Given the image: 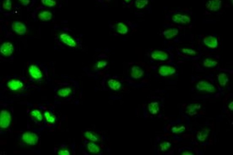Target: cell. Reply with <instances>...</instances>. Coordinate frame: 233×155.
Masks as SVG:
<instances>
[{
	"label": "cell",
	"instance_id": "obj_1",
	"mask_svg": "<svg viewBox=\"0 0 233 155\" xmlns=\"http://www.w3.org/2000/svg\"><path fill=\"white\" fill-rule=\"evenodd\" d=\"M196 89L199 91L209 93H214L216 90L213 84L206 80H201L198 82L196 85Z\"/></svg>",
	"mask_w": 233,
	"mask_h": 155
},
{
	"label": "cell",
	"instance_id": "obj_2",
	"mask_svg": "<svg viewBox=\"0 0 233 155\" xmlns=\"http://www.w3.org/2000/svg\"><path fill=\"white\" fill-rule=\"evenodd\" d=\"M22 139L26 143L31 145H35L37 143L39 137L33 132H27L22 134Z\"/></svg>",
	"mask_w": 233,
	"mask_h": 155
},
{
	"label": "cell",
	"instance_id": "obj_3",
	"mask_svg": "<svg viewBox=\"0 0 233 155\" xmlns=\"http://www.w3.org/2000/svg\"><path fill=\"white\" fill-rule=\"evenodd\" d=\"M12 120L11 114L7 110H3L1 112L0 115V127L6 128L10 125Z\"/></svg>",
	"mask_w": 233,
	"mask_h": 155
},
{
	"label": "cell",
	"instance_id": "obj_4",
	"mask_svg": "<svg viewBox=\"0 0 233 155\" xmlns=\"http://www.w3.org/2000/svg\"><path fill=\"white\" fill-rule=\"evenodd\" d=\"M172 20L176 23L181 24H187L191 22V18L190 16L179 13L173 15Z\"/></svg>",
	"mask_w": 233,
	"mask_h": 155
},
{
	"label": "cell",
	"instance_id": "obj_5",
	"mask_svg": "<svg viewBox=\"0 0 233 155\" xmlns=\"http://www.w3.org/2000/svg\"><path fill=\"white\" fill-rule=\"evenodd\" d=\"M176 72V70L174 67L166 65L160 67L158 71V74L163 77L172 75Z\"/></svg>",
	"mask_w": 233,
	"mask_h": 155
},
{
	"label": "cell",
	"instance_id": "obj_6",
	"mask_svg": "<svg viewBox=\"0 0 233 155\" xmlns=\"http://www.w3.org/2000/svg\"><path fill=\"white\" fill-rule=\"evenodd\" d=\"M13 31L19 35H24L27 32V28L26 25L20 21H15L12 25Z\"/></svg>",
	"mask_w": 233,
	"mask_h": 155
},
{
	"label": "cell",
	"instance_id": "obj_7",
	"mask_svg": "<svg viewBox=\"0 0 233 155\" xmlns=\"http://www.w3.org/2000/svg\"><path fill=\"white\" fill-rule=\"evenodd\" d=\"M14 51V46L11 43H3L0 47V52L3 56H9L12 54Z\"/></svg>",
	"mask_w": 233,
	"mask_h": 155
},
{
	"label": "cell",
	"instance_id": "obj_8",
	"mask_svg": "<svg viewBox=\"0 0 233 155\" xmlns=\"http://www.w3.org/2000/svg\"><path fill=\"white\" fill-rule=\"evenodd\" d=\"M222 2L220 0L209 1L206 3V8L210 11L216 12L222 7Z\"/></svg>",
	"mask_w": 233,
	"mask_h": 155
},
{
	"label": "cell",
	"instance_id": "obj_9",
	"mask_svg": "<svg viewBox=\"0 0 233 155\" xmlns=\"http://www.w3.org/2000/svg\"><path fill=\"white\" fill-rule=\"evenodd\" d=\"M204 44L210 48H217L218 46V40L217 38L213 36L204 37L203 39Z\"/></svg>",
	"mask_w": 233,
	"mask_h": 155
},
{
	"label": "cell",
	"instance_id": "obj_10",
	"mask_svg": "<svg viewBox=\"0 0 233 155\" xmlns=\"http://www.w3.org/2000/svg\"><path fill=\"white\" fill-rule=\"evenodd\" d=\"M151 58L155 60L164 61L168 58V56L167 52L162 51H155L151 55Z\"/></svg>",
	"mask_w": 233,
	"mask_h": 155
},
{
	"label": "cell",
	"instance_id": "obj_11",
	"mask_svg": "<svg viewBox=\"0 0 233 155\" xmlns=\"http://www.w3.org/2000/svg\"><path fill=\"white\" fill-rule=\"evenodd\" d=\"M61 40L64 44L70 47H75L76 45V41L70 35L66 33H61L60 35Z\"/></svg>",
	"mask_w": 233,
	"mask_h": 155
},
{
	"label": "cell",
	"instance_id": "obj_12",
	"mask_svg": "<svg viewBox=\"0 0 233 155\" xmlns=\"http://www.w3.org/2000/svg\"><path fill=\"white\" fill-rule=\"evenodd\" d=\"M201 106L198 104H192L187 106L186 108V113L191 116H194L198 113L201 109Z\"/></svg>",
	"mask_w": 233,
	"mask_h": 155
},
{
	"label": "cell",
	"instance_id": "obj_13",
	"mask_svg": "<svg viewBox=\"0 0 233 155\" xmlns=\"http://www.w3.org/2000/svg\"><path fill=\"white\" fill-rule=\"evenodd\" d=\"M144 71L140 67L134 65L131 69V75L134 79H139L144 75Z\"/></svg>",
	"mask_w": 233,
	"mask_h": 155
},
{
	"label": "cell",
	"instance_id": "obj_14",
	"mask_svg": "<svg viewBox=\"0 0 233 155\" xmlns=\"http://www.w3.org/2000/svg\"><path fill=\"white\" fill-rule=\"evenodd\" d=\"M30 75L35 79H39L42 77V74L40 69L36 65H31L29 69Z\"/></svg>",
	"mask_w": 233,
	"mask_h": 155
},
{
	"label": "cell",
	"instance_id": "obj_15",
	"mask_svg": "<svg viewBox=\"0 0 233 155\" xmlns=\"http://www.w3.org/2000/svg\"><path fill=\"white\" fill-rule=\"evenodd\" d=\"M7 86L11 90L16 91L22 89L23 86V84L22 82L18 80H12L8 82Z\"/></svg>",
	"mask_w": 233,
	"mask_h": 155
},
{
	"label": "cell",
	"instance_id": "obj_16",
	"mask_svg": "<svg viewBox=\"0 0 233 155\" xmlns=\"http://www.w3.org/2000/svg\"><path fill=\"white\" fill-rule=\"evenodd\" d=\"M179 31L177 28H172L166 30L163 32V35L166 39H170L174 37L178 34Z\"/></svg>",
	"mask_w": 233,
	"mask_h": 155
},
{
	"label": "cell",
	"instance_id": "obj_17",
	"mask_svg": "<svg viewBox=\"0 0 233 155\" xmlns=\"http://www.w3.org/2000/svg\"><path fill=\"white\" fill-rule=\"evenodd\" d=\"M210 130L205 128L197 132V137L198 140L200 142H204L206 140L210 134Z\"/></svg>",
	"mask_w": 233,
	"mask_h": 155
},
{
	"label": "cell",
	"instance_id": "obj_18",
	"mask_svg": "<svg viewBox=\"0 0 233 155\" xmlns=\"http://www.w3.org/2000/svg\"><path fill=\"white\" fill-rule=\"evenodd\" d=\"M148 110L152 114H157L159 112L160 107L158 102H153L148 105Z\"/></svg>",
	"mask_w": 233,
	"mask_h": 155
},
{
	"label": "cell",
	"instance_id": "obj_19",
	"mask_svg": "<svg viewBox=\"0 0 233 155\" xmlns=\"http://www.w3.org/2000/svg\"><path fill=\"white\" fill-rule=\"evenodd\" d=\"M219 83L222 87H225L229 81V77L224 73H221L217 75Z\"/></svg>",
	"mask_w": 233,
	"mask_h": 155
},
{
	"label": "cell",
	"instance_id": "obj_20",
	"mask_svg": "<svg viewBox=\"0 0 233 155\" xmlns=\"http://www.w3.org/2000/svg\"><path fill=\"white\" fill-rule=\"evenodd\" d=\"M38 18L41 21H47L51 20L52 17V14L48 11H43L39 13L38 15Z\"/></svg>",
	"mask_w": 233,
	"mask_h": 155
},
{
	"label": "cell",
	"instance_id": "obj_21",
	"mask_svg": "<svg viewBox=\"0 0 233 155\" xmlns=\"http://www.w3.org/2000/svg\"><path fill=\"white\" fill-rule=\"evenodd\" d=\"M109 87L110 89L114 90H119L121 87V83L116 80L114 79H110L107 82Z\"/></svg>",
	"mask_w": 233,
	"mask_h": 155
},
{
	"label": "cell",
	"instance_id": "obj_22",
	"mask_svg": "<svg viewBox=\"0 0 233 155\" xmlns=\"http://www.w3.org/2000/svg\"><path fill=\"white\" fill-rule=\"evenodd\" d=\"M88 151L90 153L96 154L99 153L100 151V148L97 145L94 143H88L87 145Z\"/></svg>",
	"mask_w": 233,
	"mask_h": 155
},
{
	"label": "cell",
	"instance_id": "obj_23",
	"mask_svg": "<svg viewBox=\"0 0 233 155\" xmlns=\"http://www.w3.org/2000/svg\"><path fill=\"white\" fill-rule=\"evenodd\" d=\"M203 66L206 68L214 67L218 64V62L212 58H207L203 62Z\"/></svg>",
	"mask_w": 233,
	"mask_h": 155
},
{
	"label": "cell",
	"instance_id": "obj_24",
	"mask_svg": "<svg viewBox=\"0 0 233 155\" xmlns=\"http://www.w3.org/2000/svg\"><path fill=\"white\" fill-rule=\"evenodd\" d=\"M117 31L120 34H125L128 32V28L125 24L120 22L117 25Z\"/></svg>",
	"mask_w": 233,
	"mask_h": 155
},
{
	"label": "cell",
	"instance_id": "obj_25",
	"mask_svg": "<svg viewBox=\"0 0 233 155\" xmlns=\"http://www.w3.org/2000/svg\"><path fill=\"white\" fill-rule=\"evenodd\" d=\"M72 91L70 88H65L59 89L58 91V95L62 97H66L69 96Z\"/></svg>",
	"mask_w": 233,
	"mask_h": 155
},
{
	"label": "cell",
	"instance_id": "obj_26",
	"mask_svg": "<svg viewBox=\"0 0 233 155\" xmlns=\"http://www.w3.org/2000/svg\"><path fill=\"white\" fill-rule=\"evenodd\" d=\"M84 136L87 139L92 142H97L99 140V138L97 136L90 132H85Z\"/></svg>",
	"mask_w": 233,
	"mask_h": 155
},
{
	"label": "cell",
	"instance_id": "obj_27",
	"mask_svg": "<svg viewBox=\"0 0 233 155\" xmlns=\"http://www.w3.org/2000/svg\"><path fill=\"white\" fill-rule=\"evenodd\" d=\"M186 128L184 126L180 125V126H174L172 128L171 130L172 132L176 134H179V133H182L186 130Z\"/></svg>",
	"mask_w": 233,
	"mask_h": 155
},
{
	"label": "cell",
	"instance_id": "obj_28",
	"mask_svg": "<svg viewBox=\"0 0 233 155\" xmlns=\"http://www.w3.org/2000/svg\"><path fill=\"white\" fill-rule=\"evenodd\" d=\"M31 115L36 119L39 121H41L43 120V116L41 113L38 110H33L31 112Z\"/></svg>",
	"mask_w": 233,
	"mask_h": 155
},
{
	"label": "cell",
	"instance_id": "obj_29",
	"mask_svg": "<svg viewBox=\"0 0 233 155\" xmlns=\"http://www.w3.org/2000/svg\"><path fill=\"white\" fill-rule=\"evenodd\" d=\"M172 144L168 142H163L160 144V147L161 150L162 152H165L168 149L170 148Z\"/></svg>",
	"mask_w": 233,
	"mask_h": 155
},
{
	"label": "cell",
	"instance_id": "obj_30",
	"mask_svg": "<svg viewBox=\"0 0 233 155\" xmlns=\"http://www.w3.org/2000/svg\"><path fill=\"white\" fill-rule=\"evenodd\" d=\"M148 2H149L148 1H136L135 4L136 7L142 9L148 4Z\"/></svg>",
	"mask_w": 233,
	"mask_h": 155
},
{
	"label": "cell",
	"instance_id": "obj_31",
	"mask_svg": "<svg viewBox=\"0 0 233 155\" xmlns=\"http://www.w3.org/2000/svg\"><path fill=\"white\" fill-rule=\"evenodd\" d=\"M44 115H45V118L46 121L50 123H54L56 121V119L53 116H52V114H51V113H49V112L46 111L44 113Z\"/></svg>",
	"mask_w": 233,
	"mask_h": 155
},
{
	"label": "cell",
	"instance_id": "obj_32",
	"mask_svg": "<svg viewBox=\"0 0 233 155\" xmlns=\"http://www.w3.org/2000/svg\"><path fill=\"white\" fill-rule=\"evenodd\" d=\"M182 52L186 55L190 56H194L197 54V52L192 49L184 48L182 49Z\"/></svg>",
	"mask_w": 233,
	"mask_h": 155
},
{
	"label": "cell",
	"instance_id": "obj_33",
	"mask_svg": "<svg viewBox=\"0 0 233 155\" xmlns=\"http://www.w3.org/2000/svg\"><path fill=\"white\" fill-rule=\"evenodd\" d=\"M2 7L3 9L7 10L10 11L11 10L12 8V3L11 1L10 0H7L3 2L2 3Z\"/></svg>",
	"mask_w": 233,
	"mask_h": 155
},
{
	"label": "cell",
	"instance_id": "obj_34",
	"mask_svg": "<svg viewBox=\"0 0 233 155\" xmlns=\"http://www.w3.org/2000/svg\"><path fill=\"white\" fill-rule=\"evenodd\" d=\"M41 2L45 5L49 7H53L57 4L56 1L51 0H41Z\"/></svg>",
	"mask_w": 233,
	"mask_h": 155
},
{
	"label": "cell",
	"instance_id": "obj_35",
	"mask_svg": "<svg viewBox=\"0 0 233 155\" xmlns=\"http://www.w3.org/2000/svg\"><path fill=\"white\" fill-rule=\"evenodd\" d=\"M107 65V62L106 61H99L97 63L96 67L98 69H102L103 68L105 67Z\"/></svg>",
	"mask_w": 233,
	"mask_h": 155
},
{
	"label": "cell",
	"instance_id": "obj_36",
	"mask_svg": "<svg viewBox=\"0 0 233 155\" xmlns=\"http://www.w3.org/2000/svg\"><path fill=\"white\" fill-rule=\"evenodd\" d=\"M58 155H70V152L67 150H61L58 152Z\"/></svg>",
	"mask_w": 233,
	"mask_h": 155
},
{
	"label": "cell",
	"instance_id": "obj_37",
	"mask_svg": "<svg viewBox=\"0 0 233 155\" xmlns=\"http://www.w3.org/2000/svg\"><path fill=\"white\" fill-rule=\"evenodd\" d=\"M20 2H21V3H22V4H23L24 5L27 6V5L29 4L30 2V1H29V0H26V1H25V0H22V1H20Z\"/></svg>",
	"mask_w": 233,
	"mask_h": 155
},
{
	"label": "cell",
	"instance_id": "obj_38",
	"mask_svg": "<svg viewBox=\"0 0 233 155\" xmlns=\"http://www.w3.org/2000/svg\"><path fill=\"white\" fill-rule=\"evenodd\" d=\"M228 108L230 109L231 111H233V101H231V102L229 103V105H228Z\"/></svg>",
	"mask_w": 233,
	"mask_h": 155
},
{
	"label": "cell",
	"instance_id": "obj_39",
	"mask_svg": "<svg viewBox=\"0 0 233 155\" xmlns=\"http://www.w3.org/2000/svg\"><path fill=\"white\" fill-rule=\"evenodd\" d=\"M181 155H194V154L192 153V152H189V151H185V152H183Z\"/></svg>",
	"mask_w": 233,
	"mask_h": 155
}]
</instances>
